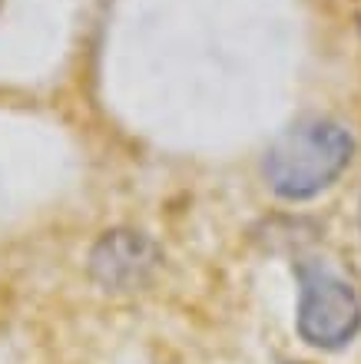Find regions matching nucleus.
Segmentation results:
<instances>
[{
  "label": "nucleus",
  "mask_w": 361,
  "mask_h": 364,
  "mask_svg": "<svg viewBox=\"0 0 361 364\" xmlns=\"http://www.w3.org/2000/svg\"><path fill=\"white\" fill-rule=\"evenodd\" d=\"M298 335L312 348L338 351L361 331V298L345 278L325 269H298Z\"/></svg>",
  "instance_id": "obj_2"
},
{
  "label": "nucleus",
  "mask_w": 361,
  "mask_h": 364,
  "mask_svg": "<svg viewBox=\"0 0 361 364\" xmlns=\"http://www.w3.org/2000/svg\"><path fill=\"white\" fill-rule=\"evenodd\" d=\"M355 156V139L342 123L308 116L288 126L268 146L262 173L268 189L288 202H302L328 189L348 169Z\"/></svg>",
  "instance_id": "obj_1"
},
{
  "label": "nucleus",
  "mask_w": 361,
  "mask_h": 364,
  "mask_svg": "<svg viewBox=\"0 0 361 364\" xmlns=\"http://www.w3.org/2000/svg\"><path fill=\"white\" fill-rule=\"evenodd\" d=\"M159 265V249L143 232L133 229H113L90 252V272L103 288L113 291H130L140 288L152 269Z\"/></svg>",
  "instance_id": "obj_3"
}]
</instances>
